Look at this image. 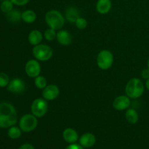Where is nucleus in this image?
Returning a JSON list of instances; mask_svg holds the SVG:
<instances>
[{
    "instance_id": "nucleus-1",
    "label": "nucleus",
    "mask_w": 149,
    "mask_h": 149,
    "mask_svg": "<svg viewBox=\"0 0 149 149\" xmlns=\"http://www.w3.org/2000/svg\"><path fill=\"white\" fill-rule=\"evenodd\" d=\"M17 121V113L14 106L7 102L0 103V127L14 126Z\"/></svg>"
},
{
    "instance_id": "nucleus-6",
    "label": "nucleus",
    "mask_w": 149,
    "mask_h": 149,
    "mask_svg": "<svg viewBox=\"0 0 149 149\" xmlns=\"http://www.w3.org/2000/svg\"><path fill=\"white\" fill-rule=\"evenodd\" d=\"M113 63V54L107 49H104L99 52L97 57V64L102 70H108L111 67Z\"/></svg>"
},
{
    "instance_id": "nucleus-32",
    "label": "nucleus",
    "mask_w": 149,
    "mask_h": 149,
    "mask_svg": "<svg viewBox=\"0 0 149 149\" xmlns=\"http://www.w3.org/2000/svg\"><path fill=\"white\" fill-rule=\"evenodd\" d=\"M147 65H148V68L149 69V58L148 60V63H147Z\"/></svg>"
},
{
    "instance_id": "nucleus-28",
    "label": "nucleus",
    "mask_w": 149,
    "mask_h": 149,
    "mask_svg": "<svg viewBox=\"0 0 149 149\" xmlns=\"http://www.w3.org/2000/svg\"><path fill=\"white\" fill-rule=\"evenodd\" d=\"M141 77L143 79H149V69L148 68H145L141 72Z\"/></svg>"
},
{
    "instance_id": "nucleus-26",
    "label": "nucleus",
    "mask_w": 149,
    "mask_h": 149,
    "mask_svg": "<svg viewBox=\"0 0 149 149\" xmlns=\"http://www.w3.org/2000/svg\"><path fill=\"white\" fill-rule=\"evenodd\" d=\"M76 26L79 29H84L87 26V21L85 18L79 17L75 22Z\"/></svg>"
},
{
    "instance_id": "nucleus-14",
    "label": "nucleus",
    "mask_w": 149,
    "mask_h": 149,
    "mask_svg": "<svg viewBox=\"0 0 149 149\" xmlns=\"http://www.w3.org/2000/svg\"><path fill=\"white\" fill-rule=\"evenodd\" d=\"M63 138L68 143H75L78 141V133L72 128H67L63 132Z\"/></svg>"
},
{
    "instance_id": "nucleus-30",
    "label": "nucleus",
    "mask_w": 149,
    "mask_h": 149,
    "mask_svg": "<svg viewBox=\"0 0 149 149\" xmlns=\"http://www.w3.org/2000/svg\"><path fill=\"white\" fill-rule=\"evenodd\" d=\"M19 149H34V147L30 143H25L22 145Z\"/></svg>"
},
{
    "instance_id": "nucleus-9",
    "label": "nucleus",
    "mask_w": 149,
    "mask_h": 149,
    "mask_svg": "<svg viewBox=\"0 0 149 149\" xmlns=\"http://www.w3.org/2000/svg\"><path fill=\"white\" fill-rule=\"evenodd\" d=\"M7 90L12 93L20 94L23 93L26 90V84L21 79H13L7 86Z\"/></svg>"
},
{
    "instance_id": "nucleus-31",
    "label": "nucleus",
    "mask_w": 149,
    "mask_h": 149,
    "mask_svg": "<svg viewBox=\"0 0 149 149\" xmlns=\"http://www.w3.org/2000/svg\"><path fill=\"white\" fill-rule=\"evenodd\" d=\"M146 87L147 90L149 91V79L146 80Z\"/></svg>"
},
{
    "instance_id": "nucleus-23",
    "label": "nucleus",
    "mask_w": 149,
    "mask_h": 149,
    "mask_svg": "<svg viewBox=\"0 0 149 149\" xmlns=\"http://www.w3.org/2000/svg\"><path fill=\"white\" fill-rule=\"evenodd\" d=\"M35 85L38 89H45L47 87V79L44 77L38 76L35 79Z\"/></svg>"
},
{
    "instance_id": "nucleus-3",
    "label": "nucleus",
    "mask_w": 149,
    "mask_h": 149,
    "mask_svg": "<svg viewBox=\"0 0 149 149\" xmlns=\"http://www.w3.org/2000/svg\"><path fill=\"white\" fill-rule=\"evenodd\" d=\"M45 21L50 29L54 30H60L65 23L63 15L59 11L55 10H49L46 13Z\"/></svg>"
},
{
    "instance_id": "nucleus-13",
    "label": "nucleus",
    "mask_w": 149,
    "mask_h": 149,
    "mask_svg": "<svg viewBox=\"0 0 149 149\" xmlns=\"http://www.w3.org/2000/svg\"><path fill=\"white\" fill-rule=\"evenodd\" d=\"M56 39L61 45L63 46L69 45L72 42V36L71 33L66 30H61L57 33Z\"/></svg>"
},
{
    "instance_id": "nucleus-27",
    "label": "nucleus",
    "mask_w": 149,
    "mask_h": 149,
    "mask_svg": "<svg viewBox=\"0 0 149 149\" xmlns=\"http://www.w3.org/2000/svg\"><path fill=\"white\" fill-rule=\"evenodd\" d=\"M12 2L14 4L17 6H23L26 5V4H28L29 1V0H11Z\"/></svg>"
},
{
    "instance_id": "nucleus-11",
    "label": "nucleus",
    "mask_w": 149,
    "mask_h": 149,
    "mask_svg": "<svg viewBox=\"0 0 149 149\" xmlns=\"http://www.w3.org/2000/svg\"><path fill=\"white\" fill-rule=\"evenodd\" d=\"M130 106V100L127 95H121L116 97L113 102V107L117 111H124Z\"/></svg>"
},
{
    "instance_id": "nucleus-21",
    "label": "nucleus",
    "mask_w": 149,
    "mask_h": 149,
    "mask_svg": "<svg viewBox=\"0 0 149 149\" xmlns=\"http://www.w3.org/2000/svg\"><path fill=\"white\" fill-rule=\"evenodd\" d=\"M21 130L20 128L17 127L12 126L10 127L9 129L8 132V136L10 137L11 139H17L21 136Z\"/></svg>"
},
{
    "instance_id": "nucleus-5",
    "label": "nucleus",
    "mask_w": 149,
    "mask_h": 149,
    "mask_svg": "<svg viewBox=\"0 0 149 149\" xmlns=\"http://www.w3.org/2000/svg\"><path fill=\"white\" fill-rule=\"evenodd\" d=\"M33 55L40 61H46L50 59L53 52L50 47L45 45H38L33 48Z\"/></svg>"
},
{
    "instance_id": "nucleus-2",
    "label": "nucleus",
    "mask_w": 149,
    "mask_h": 149,
    "mask_svg": "<svg viewBox=\"0 0 149 149\" xmlns=\"http://www.w3.org/2000/svg\"><path fill=\"white\" fill-rule=\"evenodd\" d=\"M144 92V84L141 79L138 78L131 79L125 87L127 95L132 99H137L141 97Z\"/></svg>"
},
{
    "instance_id": "nucleus-12",
    "label": "nucleus",
    "mask_w": 149,
    "mask_h": 149,
    "mask_svg": "<svg viewBox=\"0 0 149 149\" xmlns=\"http://www.w3.org/2000/svg\"><path fill=\"white\" fill-rule=\"evenodd\" d=\"M96 142V138L93 134L87 132L84 134L79 138V143L81 146L84 148H90L95 145Z\"/></svg>"
},
{
    "instance_id": "nucleus-4",
    "label": "nucleus",
    "mask_w": 149,
    "mask_h": 149,
    "mask_svg": "<svg viewBox=\"0 0 149 149\" xmlns=\"http://www.w3.org/2000/svg\"><path fill=\"white\" fill-rule=\"evenodd\" d=\"M38 121L36 116L33 114H25L20 118L19 127L24 132H29L36 129Z\"/></svg>"
},
{
    "instance_id": "nucleus-24",
    "label": "nucleus",
    "mask_w": 149,
    "mask_h": 149,
    "mask_svg": "<svg viewBox=\"0 0 149 149\" xmlns=\"http://www.w3.org/2000/svg\"><path fill=\"white\" fill-rule=\"evenodd\" d=\"M8 75L4 72H0V87H6L10 83Z\"/></svg>"
},
{
    "instance_id": "nucleus-17",
    "label": "nucleus",
    "mask_w": 149,
    "mask_h": 149,
    "mask_svg": "<svg viewBox=\"0 0 149 149\" xmlns=\"http://www.w3.org/2000/svg\"><path fill=\"white\" fill-rule=\"evenodd\" d=\"M65 17L71 23H75L79 17V13L76 7H70L65 11Z\"/></svg>"
},
{
    "instance_id": "nucleus-10",
    "label": "nucleus",
    "mask_w": 149,
    "mask_h": 149,
    "mask_svg": "<svg viewBox=\"0 0 149 149\" xmlns=\"http://www.w3.org/2000/svg\"><path fill=\"white\" fill-rule=\"evenodd\" d=\"M60 93L59 88L55 84H49L44 89L42 96L47 100H53L58 97Z\"/></svg>"
},
{
    "instance_id": "nucleus-16",
    "label": "nucleus",
    "mask_w": 149,
    "mask_h": 149,
    "mask_svg": "<svg viewBox=\"0 0 149 149\" xmlns=\"http://www.w3.org/2000/svg\"><path fill=\"white\" fill-rule=\"evenodd\" d=\"M42 33L38 30H33L29 35V42L32 45H38L42 40Z\"/></svg>"
},
{
    "instance_id": "nucleus-8",
    "label": "nucleus",
    "mask_w": 149,
    "mask_h": 149,
    "mask_svg": "<svg viewBox=\"0 0 149 149\" xmlns=\"http://www.w3.org/2000/svg\"><path fill=\"white\" fill-rule=\"evenodd\" d=\"M25 71L26 74L29 77L31 78H36V77L39 76L41 72L40 64L38 61L35 60H30L28 61L25 66Z\"/></svg>"
},
{
    "instance_id": "nucleus-29",
    "label": "nucleus",
    "mask_w": 149,
    "mask_h": 149,
    "mask_svg": "<svg viewBox=\"0 0 149 149\" xmlns=\"http://www.w3.org/2000/svg\"><path fill=\"white\" fill-rule=\"evenodd\" d=\"M65 149H84V148H83V146H81V145H79V144H76V143H71V145L67 146V148Z\"/></svg>"
},
{
    "instance_id": "nucleus-22",
    "label": "nucleus",
    "mask_w": 149,
    "mask_h": 149,
    "mask_svg": "<svg viewBox=\"0 0 149 149\" xmlns=\"http://www.w3.org/2000/svg\"><path fill=\"white\" fill-rule=\"evenodd\" d=\"M13 3L12 2L11 0H4L1 3L0 5V9H1V12L4 13H8L10 11L13 10Z\"/></svg>"
},
{
    "instance_id": "nucleus-18",
    "label": "nucleus",
    "mask_w": 149,
    "mask_h": 149,
    "mask_svg": "<svg viewBox=\"0 0 149 149\" xmlns=\"http://www.w3.org/2000/svg\"><path fill=\"white\" fill-rule=\"evenodd\" d=\"M125 117H126L127 121L130 124H136L139 119L138 112L133 109H129L127 110Z\"/></svg>"
},
{
    "instance_id": "nucleus-7",
    "label": "nucleus",
    "mask_w": 149,
    "mask_h": 149,
    "mask_svg": "<svg viewBox=\"0 0 149 149\" xmlns=\"http://www.w3.org/2000/svg\"><path fill=\"white\" fill-rule=\"evenodd\" d=\"M32 114L34 115L36 117H42L45 116L47 112L48 104L45 99L37 98L35 99L31 104Z\"/></svg>"
},
{
    "instance_id": "nucleus-25",
    "label": "nucleus",
    "mask_w": 149,
    "mask_h": 149,
    "mask_svg": "<svg viewBox=\"0 0 149 149\" xmlns=\"http://www.w3.org/2000/svg\"><path fill=\"white\" fill-rule=\"evenodd\" d=\"M57 33L55 32V30L52 29H48L45 31V38L47 41H52L56 38Z\"/></svg>"
},
{
    "instance_id": "nucleus-20",
    "label": "nucleus",
    "mask_w": 149,
    "mask_h": 149,
    "mask_svg": "<svg viewBox=\"0 0 149 149\" xmlns=\"http://www.w3.org/2000/svg\"><path fill=\"white\" fill-rule=\"evenodd\" d=\"M22 13L17 10H13L7 13V18L12 23H17L22 19Z\"/></svg>"
},
{
    "instance_id": "nucleus-19",
    "label": "nucleus",
    "mask_w": 149,
    "mask_h": 149,
    "mask_svg": "<svg viewBox=\"0 0 149 149\" xmlns=\"http://www.w3.org/2000/svg\"><path fill=\"white\" fill-rule=\"evenodd\" d=\"M22 19L26 23H32L36 20V15L33 10H28L22 13Z\"/></svg>"
},
{
    "instance_id": "nucleus-15",
    "label": "nucleus",
    "mask_w": 149,
    "mask_h": 149,
    "mask_svg": "<svg viewBox=\"0 0 149 149\" xmlns=\"http://www.w3.org/2000/svg\"><path fill=\"white\" fill-rule=\"evenodd\" d=\"M111 9V0H98L96 4V10L100 14H106Z\"/></svg>"
}]
</instances>
